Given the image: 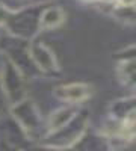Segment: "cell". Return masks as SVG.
I'll return each mask as SVG.
<instances>
[]
</instances>
